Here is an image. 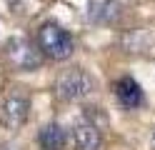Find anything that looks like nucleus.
Segmentation results:
<instances>
[{"label": "nucleus", "mask_w": 155, "mask_h": 150, "mask_svg": "<svg viewBox=\"0 0 155 150\" xmlns=\"http://www.w3.org/2000/svg\"><path fill=\"white\" fill-rule=\"evenodd\" d=\"M123 15L120 0H88V20L93 25H113Z\"/></svg>", "instance_id": "39448f33"}, {"label": "nucleus", "mask_w": 155, "mask_h": 150, "mask_svg": "<svg viewBox=\"0 0 155 150\" xmlns=\"http://www.w3.org/2000/svg\"><path fill=\"white\" fill-rule=\"evenodd\" d=\"M73 143H75L78 150H100L103 138H100V130L93 123H88L85 118H80L73 125Z\"/></svg>", "instance_id": "423d86ee"}, {"label": "nucleus", "mask_w": 155, "mask_h": 150, "mask_svg": "<svg viewBox=\"0 0 155 150\" xmlns=\"http://www.w3.org/2000/svg\"><path fill=\"white\" fill-rule=\"evenodd\" d=\"M0 150H10V148H0Z\"/></svg>", "instance_id": "9d476101"}, {"label": "nucleus", "mask_w": 155, "mask_h": 150, "mask_svg": "<svg viewBox=\"0 0 155 150\" xmlns=\"http://www.w3.org/2000/svg\"><path fill=\"white\" fill-rule=\"evenodd\" d=\"M38 48L45 58L55 60V63H63L73 55L75 43H73V35L68 33L63 25L58 23H43L38 28Z\"/></svg>", "instance_id": "f257e3e1"}, {"label": "nucleus", "mask_w": 155, "mask_h": 150, "mask_svg": "<svg viewBox=\"0 0 155 150\" xmlns=\"http://www.w3.org/2000/svg\"><path fill=\"white\" fill-rule=\"evenodd\" d=\"M83 118L88 120V123H93L98 130H105L108 128V115L103 113L100 108H95V105H90V108H85V113H83Z\"/></svg>", "instance_id": "1a4fd4ad"}, {"label": "nucleus", "mask_w": 155, "mask_h": 150, "mask_svg": "<svg viewBox=\"0 0 155 150\" xmlns=\"http://www.w3.org/2000/svg\"><path fill=\"white\" fill-rule=\"evenodd\" d=\"M38 145L43 150H65L68 145V130L60 123H48L38 133Z\"/></svg>", "instance_id": "6e6552de"}, {"label": "nucleus", "mask_w": 155, "mask_h": 150, "mask_svg": "<svg viewBox=\"0 0 155 150\" xmlns=\"http://www.w3.org/2000/svg\"><path fill=\"white\" fill-rule=\"evenodd\" d=\"M115 98H118V103H120L123 108H128V110L140 108L143 100H145L143 88L135 83L130 75H125V78H120L118 83H115Z\"/></svg>", "instance_id": "0eeeda50"}, {"label": "nucleus", "mask_w": 155, "mask_h": 150, "mask_svg": "<svg viewBox=\"0 0 155 150\" xmlns=\"http://www.w3.org/2000/svg\"><path fill=\"white\" fill-rule=\"evenodd\" d=\"M58 95L63 100H83L93 93V78L83 68H70L58 78Z\"/></svg>", "instance_id": "20e7f679"}, {"label": "nucleus", "mask_w": 155, "mask_h": 150, "mask_svg": "<svg viewBox=\"0 0 155 150\" xmlns=\"http://www.w3.org/2000/svg\"><path fill=\"white\" fill-rule=\"evenodd\" d=\"M5 60L10 63L15 70H38L43 65V53L30 38H23V35H15L5 43Z\"/></svg>", "instance_id": "f03ea898"}, {"label": "nucleus", "mask_w": 155, "mask_h": 150, "mask_svg": "<svg viewBox=\"0 0 155 150\" xmlns=\"http://www.w3.org/2000/svg\"><path fill=\"white\" fill-rule=\"evenodd\" d=\"M30 118V98L20 90L10 93L3 103H0V123L8 130H18L28 123Z\"/></svg>", "instance_id": "7ed1b4c3"}]
</instances>
